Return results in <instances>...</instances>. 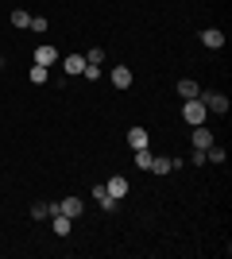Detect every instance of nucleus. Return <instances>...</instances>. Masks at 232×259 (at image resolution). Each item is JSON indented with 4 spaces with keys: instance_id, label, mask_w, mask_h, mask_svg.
I'll list each match as a JSON object with an SVG mask.
<instances>
[{
    "instance_id": "1",
    "label": "nucleus",
    "mask_w": 232,
    "mask_h": 259,
    "mask_svg": "<svg viewBox=\"0 0 232 259\" xmlns=\"http://www.w3.org/2000/svg\"><path fill=\"white\" fill-rule=\"evenodd\" d=\"M182 120H186V124H205L209 112H205V105H201L198 97H190L186 105H182Z\"/></svg>"
},
{
    "instance_id": "2",
    "label": "nucleus",
    "mask_w": 232,
    "mask_h": 259,
    "mask_svg": "<svg viewBox=\"0 0 232 259\" xmlns=\"http://www.w3.org/2000/svg\"><path fill=\"white\" fill-rule=\"evenodd\" d=\"M198 101L201 105H205V112H228V97H224V93H198Z\"/></svg>"
},
{
    "instance_id": "3",
    "label": "nucleus",
    "mask_w": 232,
    "mask_h": 259,
    "mask_svg": "<svg viewBox=\"0 0 232 259\" xmlns=\"http://www.w3.org/2000/svg\"><path fill=\"white\" fill-rule=\"evenodd\" d=\"M93 197L101 201V209H105V213H116V205H120V197H112L105 186H93Z\"/></svg>"
},
{
    "instance_id": "4",
    "label": "nucleus",
    "mask_w": 232,
    "mask_h": 259,
    "mask_svg": "<svg viewBox=\"0 0 232 259\" xmlns=\"http://www.w3.org/2000/svg\"><path fill=\"white\" fill-rule=\"evenodd\" d=\"M105 190H109L112 197H124V194H128V190H132V182H128L124 174H112L109 182H105Z\"/></svg>"
},
{
    "instance_id": "5",
    "label": "nucleus",
    "mask_w": 232,
    "mask_h": 259,
    "mask_svg": "<svg viewBox=\"0 0 232 259\" xmlns=\"http://www.w3.org/2000/svg\"><path fill=\"white\" fill-rule=\"evenodd\" d=\"M201 43L209 47V51H221L224 47V31L221 27H205V31H201Z\"/></svg>"
},
{
    "instance_id": "6",
    "label": "nucleus",
    "mask_w": 232,
    "mask_h": 259,
    "mask_svg": "<svg viewBox=\"0 0 232 259\" xmlns=\"http://www.w3.org/2000/svg\"><path fill=\"white\" fill-rule=\"evenodd\" d=\"M209 143H217V140H213V132L205 128V124H194V147H198V151H205Z\"/></svg>"
},
{
    "instance_id": "7",
    "label": "nucleus",
    "mask_w": 232,
    "mask_h": 259,
    "mask_svg": "<svg viewBox=\"0 0 232 259\" xmlns=\"http://www.w3.org/2000/svg\"><path fill=\"white\" fill-rule=\"evenodd\" d=\"M62 70H66L70 77L81 74V70H85V54H66V58H62Z\"/></svg>"
},
{
    "instance_id": "8",
    "label": "nucleus",
    "mask_w": 232,
    "mask_h": 259,
    "mask_svg": "<svg viewBox=\"0 0 232 259\" xmlns=\"http://www.w3.org/2000/svg\"><path fill=\"white\" fill-rule=\"evenodd\" d=\"M147 140H151V136H147V128H135V124H132V132H128V147H132V151H140V147H147Z\"/></svg>"
},
{
    "instance_id": "9",
    "label": "nucleus",
    "mask_w": 232,
    "mask_h": 259,
    "mask_svg": "<svg viewBox=\"0 0 232 259\" xmlns=\"http://www.w3.org/2000/svg\"><path fill=\"white\" fill-rule=\"evenodd\" d=\"M35 62H39V66H51V62H58V51H55L51 43H43L39 51H35Z\"/></svg>"
},
{
    "instance_id": "10",
    "label": "nucleus",
    "mask_w": 232,
    "mask_h": 259,
    "mask_svg": "<svg viewBox=\"0 0 232 259\" xmlns=\"http://www.w3.org/2000/svg\"><path fill=\"white\" fill-rule=\"evenodd\" d=\"M58 213H66V217H81V197H62V201H58Z\"/></svg>"
},
{
    "instance_id": "11",
    "label": "nucleus",
    "mask_w": 232,
    "mask_h": 259,
    "mask_svg": "<svg viewBox=\"0 0 232 259\" xmlns=\"http://www.w3.org/2000/svg\"><path fill=\"white\" fill-rule=\"evenodd\" d=\"M112 85L128 89V85H132V70H128V66H116V70H112Z\"/></svg>"
},
{
    "instance_id": "12",
    "label": "nucleus",
    "mask_w": 232,
    "mask_h": 259,
    "mask_svg": "<svg viewBox=\"0 0 232 259\" xmlns=\"http://www.w3.org/2000/svg\"><path fill=\"white\" fill-rule=\"evenodd\" d=\"M198 93H201V85H198V81H190V77H182V81H178V97H182V101L198 97Z\"/></svg>"
},
{
    "instance_id": "13",
    "label": "nucleus",
    "mask_w": 232,
    "mask_h": 259,
    "mask_svg": "<svg viewBox=\"0 0 232 259\" xmlns=\"http://www.w3.org/2000/svg\"><path fill=\"white\" fill-rule=\"evenodd\" d=\"M151 170L155 174H170V170H174V159H166V155H151Z\"/></svg>"
},
{
    "instance_id": "14",
    "label": "nucleus",
    "mask_w": 232,
    "mask_h": 259,
    "mask_svg": "<svg viewBox=\"0 0 232 259\" xmlns=\"http://www.w3.org/2000/svg\"><path fill=\"white\" fill-rule=\"evenodd\" d=\"M70 225H74V217L55 213V236H70Z\"/></svg>"
},
{
    "instance_id": "15",
    "label": "nucleus",
    "mask_w": 232,
    "mask_h": 259,
    "mask_svg": "<svg viewBox=\"0 0 232 259\" xmlns=\"http://www.w3.org/2000/svg\"><path fill=\"white\" fill-rule=\"evenodd\" d=\"M47 77H51V74H47V66H39V62H35V66H31V81H35V85H43Z\"/></svg>"
},
{
    "instance_id": "16",
    "label": "nucleus",
    "mask_w": 232,
    "mask_h": 259,
    "mask_svg": "<svg viewBox=\"0 0 232 259\" xmlns=\"http://www.w3.org/2000/svg\"><path fill=\"white\" fill-rule=\"evenodd\" d=\"M135 162H140L144 170H151V151H147V147H140V151H135Z\"/></svg>"
},
{
    "instance_id": "17",
    "label": "nucleus",
    "mask_w": 232,
    "mask_h": 259,
    "mask_svg": "<svg viewBox=\"0 0 232 259\" xmlns=\"http://www.w3.org/2000/svg\"><path fill=\"white\" fill-rule=\"evenodd\" d=\"M81 77H85V81H97V77H101V66L85 62V70H81Z\"/></svg>"
},
{
    "instance_id": "18",
    "label": "nucleus",
    "mask_w": 232,
    "mask_h": 259,
    "mask_svg": "<svg viewBox=\"0 0 232 259\" xmlns=\"http://www.w3.org/2000/svg\"><path fill=\"white\" fill-rule=\"evenodd\" d=\"M27 23H31L27 12H12V27H27Z\"/></svg>"
},
{
    "instance_id": "19",
    "label": "nucleus",
    "mask_w": 232,
    "mask_h": 259,
    "mask_svg": "<svg viewBox=\"0 0 232 259\" xmlns=\"http://www.w3.org/2000/svg\"><path fill=\"white\" fill-rule=\"evenodd\" d=\"M31 217H35V221H43V217H51V213H47V201H35V205H31Z\"/></svg>"
},
{
    "instance_id": "20",
    "label": "nucleus",
    "mask_w": 232,
    "mask_h": 259,
    "mask_svg": "<svg viewBox=\"0 0 232 259\" xmlns=\"http://www.w3.org/2000/svg\"><path fill=\"white\" fill-rule=\"evenodd\" d=\"M85 62H93V66H101V62H105V54H101V47H93V51L85 54Z\"/></svg>"
},
{
    "instance_id": "21",
    "label": "nucleus",
    "mask_w": 232,
    "mask_h": 259,
    "mask_svg": "<svg viewBox=\"0 0 232 259\" xmlns=\"http://www.w3.org/2000/svg\"><path fill=\"white\" fill-rule=\"evenodd\" d=\"M27 27H31V31H47V20H43V16H31V23H27Z\"/></svg>"
},
{
    "instance_id": "22",
    "label": "nucleus",
    "mask_w": 232,
    "mask_h": 259,
    "mask_svg": "<svg viewBox=\"0 0 232 259\" xmlns=\"http://www.w3.org/2000/svg\"><path fill=\"white\" fill-rule=\"evenodd\" d=\"M0 66H4V58H0Z\"/></svg>"
}]
</instances>
